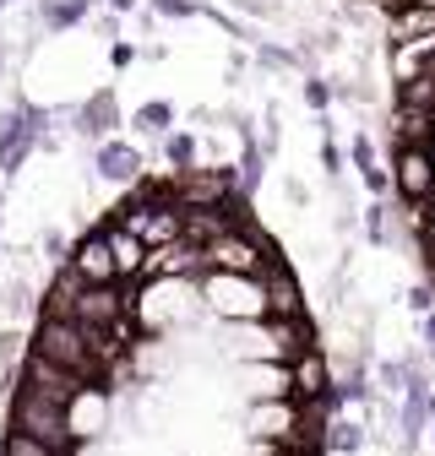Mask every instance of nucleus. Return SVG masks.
Wrapping results in <instances>:
<instances>
[{
  "label": "nucleus",
  "instance_id": "nucleus-1",
  "mask_svg": "<svg viewBox=\"0 0 435 456\" xmlns=\"http://www.w3.org/2000/svg\"><path fill=\"white\" fill-rule=\"evenodd\" d=\"M33 354L61 364L66 375L87 380V386H103L109 364H115V337H98V331H82L77 321H61V315H38L33 326Z\"/></svg>",
  "mask_w": 435,
  "mask_h": 456
},
{
  "label": "nucleus",
  "instance_id": "nucleus-2",
  "mask_svg": "<svg viewBox=\"0 0 435 456\" xmlns=\"http://www.w3.org/2000/svg\"><path fill=\"white\" fill-rule=\"evenodd\" d=\"M201 256H207V272H229V277H256L261 282L267 272H278V250H272L267 234L250 223H234L229 234L201 245Z\"/></svg>",
  "mask_w": 435,
  "mask_h": 456
},
{
  "label": "nucleus",
  "instance_id": "nucleus-3",
  "mask_svg": "<svg viewBox=\"0 0 435 456\" xmlns=\"http://www.w3.org/2000/svg\"><path fill=\"white\" fill-rule=\"evenodd\" d=\"M12 429L38 440V445H49L54 456H71V445H77L71 424H66V408L54 403V396H44V391H28V386L12 391Z\"/></svg>",
  "mask_w": 435,
  "mask_h": 456
},
{
  "label": "nucleus",
  "instance_id": "nucleus-4",
  "mask_svg": "<svg viewBox=\"0 0 435 456\" xmlns=\"http://www.w3.org/2000/svg\"><path fill=\"white\" fill-rule=\"evenodd\" d=\"M196 299L201 310H212L218 321L229 326H250V321H267V294L256 277H229V272H212L196 282Z\"/></svg>",
  "mask_w": 435,
  "mask_h": 456
},
{
  "label": "nucleus",
  "instance_id": "nucleus-5",
  "mask_svg": "<svg viewBox=\"0 0 435 456\" xmlns=\"http://www.w3.org/2000/svg\"><path fill=\"white\" fill-rule=\"evenodd\" d=\"M131 305H136V294L126 289V282H103V289H77V299H71V321H77L82 331H98V337H126Z\"/></svg>",
  "mask_w": 435,
  "mask_h": 456
},
{
  "label": "nucleus",
  "instance_id": "nucleus-6",
  "mask_svg": "<svg viewBox=\"0 0 435 456\" xmlns=\"http://www.w3.org/2000/svg\"><path fill=\"white\" fill-rule=\"evenodd\" d=\"M38 136H44V109L17 98L6 114H0V175L17 180L22 175V163L38 152Z\"/></svg>",
  "mask_w": 435,
  "mask_h": 456
},
{
  "label": "nucleus",
  "instance_id": "nucleus-7",
  "mask_svg": "<svg viewBox=\"0 0 435 456\" xmlns=\"http://www.w3.org/2000/svg\"><path fill=\"white\" fill-rule=\"evenodd\" d=\"M169 196H175L185 212H224V207H240V201H234V175H229V168H201V163L169 180Z\"/></svg>",
  "mask_w": 435,
  "mask_h": 456
},
{
  "label": "nucleus",
  "instance_id": "nucleus-8",
  "mask_svg": "<svg viewBox=\"0 0 435 456\" xmlns=\"http://www.w3.org/2000/svg\"><path fill=\"white\" fill-rule=\"evenodd\" d=\"M82 289H103V282H120L115 277V256H109V228H87V234L71 245V266H66Z\"/></svg>",
  "mask_w": 435,
  "mask_h": 456
},
{
  "label": "nucleus",
  "instance_id": "nucleus-9",
  "mask_svg": "<svg viewBox=\"0 0 435 456\" xmlns=\"http://www.w3.org/2000/svg\"><path fill=\"white\" fill-rule=\"evenodd\" d=\"M71 131L82 136V142H109L120 131V103H115V87H93L77 109H71Z\"/></svg>",
  "mask_w": 435,
  "mask_h": 456
},
{
  "label": "nucleus",
  "instance_id": "nucleus-10",
  "mask_svg": "<svg viewBox=\"0 0 435 456\" xmlns=\"http://www.w3.org/2000/svg\"><path fill=\"white\" fill-rule=\"evenodd\" d=\"M142 168H147V158H142L136 142L109 136V142L93 147V180H103V185H136V180H142Z\"/></svg>",
  "mask_w": 435,
  "mask_h": 456
},
{
  "label": "nucleus",
  "instance_id": "nucleus-11",
  "mask_svg": "<svg viewBox=\"0 0 435 456\" xmlns=\"http://www.w3.org/2000/svg\"><path fill=\"white\" fill-rule=\"evenodd\" d=\"M17 386H28V391H44V396H54V403H61V408H71L77 396L87 391V380L66 375L61 364H49V359H38V354H28V364H22Z\"/></svg>",
  "mask_w": 435,
  "mask_h": 456
},
{
  "label": "nucleus",
  "instance_id": "nucleus-12",
  "mask_svg": "<svg viewBox=\"0 0 435 456\" xmlns=\"http://www.w3.org/2000/svg\"><path fill=\"white\" fill-rule=\"evenodd\" d=\"M332 391V359H326L321 348H310V354H300L294 364H289V403H321V396Z\"/></svg>",
  "mask_w": 435,
  "mask_h": 456
},
{
  "label": "nucleus",
  "instance_id": "nucleus-13",
  "mask_svg": "<svg viewBox=\"0 0 435 456\" xmlns=\"http://www.w3.org/2000/svg\"><path fill=\"white\" fill-rule=\"evenodd\" d=\"M294 429H300V403H283V396H278V403H250V413H245V435L250 440H294Z\"/></svg>",
  "mask_w": 435,
  "mask_h": 456
},
{
  "label": "nucleus",
  "instance_id": "nucleus-14",
  "mask_svg": "<svg viewBox=\"0 0 435 456\" xmlns=\"http://www.w3.org/2000/svg\"><path fill=\"white\" fill-rule=\"evenodd\" d=\"M267 331H272V359H278V364H294L300 354H310V348H316V321H310V315L267 321Z\"/></svg>",
  "mask_w": 435,
  "mask_h": 456
},
{
  "label": "nucleus",
  "instance_id": "nucleus-15",
  "mask_svg": "<svg viewBox=\"0 0 435 456\" xmlns=\"http://www.w3.org/2000/svg\"><path fill=\"white\" fill-rule=\"evenodd\" d=\"M392 147H430L435 152V109H408V103H392Z\"/></svg>",
  "mask_w": 435,
  "mask_h": 456
},
{
  "label": "nucleus",
  "instance_id": "nucleus-16",
  "mask_svg": "<svg viewBox=\"0 0 435 456\" xmlns=\"http://www.w3.org/2000/svg\"><path fill=\"white\" fill-rule=\"evenodd\" d=\"M261 294H267V321H289V315H305V294H300V277L289 266L267 272L261 277Z\"/></svg>",
  "mask_w": 435,
  "mask_h": 456
},
{
  "label": "nucleus",
  "instance_id": "nucleus-17",
  "mask_svg": "<svg viewBox=\"0 0 435 456\" xmlns=\"http://www.w3.org/2000/svg\"><path fill=\"white\" fill-rule=\"evenodd\" d=\"M98 228H109V223L98 217ZM109 256H115V277L126 282V289L147 272V245H142L136 234H120V228H109Z\"/></svg>",
  "mask_w": 435,
  "mask_h": 456
},
{
  "label": "nucleus",
  "instance_id": "nucleus-18",
  "mask_svg": "<svg viewBox=\"0 0 435 456\" xmlns=\"http://www.w3.org/2000/svg\"><path fill=\"white\" fill-rule=\"evenodd\" d=\"M240 391H245V403H278V396L289 391V364H250V370H240Z\"/></svg>",
  "mask_w": 435,
  "mask_h": 456
},
{
  "label": "nucleus",
  "instance_id": "nucleus-19",
  "mask_svg": "<svg viewBox=\"0 0 435 456\" xmlns=\"http://www.w3.org/2000/svg\"><path fill=\"white\" fill-rule=\"evenodd\" d=\"M424 424H430V391H403L398 403V445H419L424 440Z\"/></svg>",
  "mask_w": 435,
  "mask_h": 456
},
{
  "label": "nucleus",
  "instance_id": "nucleus-20",
  "mask_svg": "<svg viewBox=\"0 0 435 456\" xmlns=\"http://www.w3.org/2000/svg\"><path fill=\"white\" fill-rule=\"evenodd\" d=\"M387 22H392V44H419V38L435 33L430 6H398V12H387Z\"/></svg>",
  "mask_w": 435,
  "mask_h": 456
},
{
  "label": "nucleus",
  "instance_id": "nucleus-21",
  "mask_svg": "<svg viewBox=\"0 0 435 456\" xmlns=\"http://www.w3.org/2000/svg\"><path fill=\"white\" fill-rule=\"evenodd\" d=\"M93 17V0H38V22L49 33H66V28H82Z\"/></svg>",
  "mask_w": 435,
  "mask_h": 456
},
{
  "label": "nucleus",
  "instance_id": "nucleus-22",
  "mask_svg": "<svg viewBox=\"0 0 435 456\" xmlns=\"http://www.w3.org/2000/svg\"><path fill=\"white\" fill-rule=\"evenodd\" d=\"M131 131H136V136H152V142H163V136L175 131V103H169V98H147V103L131 114Z\"/></svg>",
  "mask_w": 435,
  "mask_h": 456
},
{
  "label": "nucleus",
  "instance_id": "nucleus-23",
  "mask_svg": "<svg viewBox=\"0 0 435 456\" xmlns=\"http://www.w3.org/2000/svg\"><path fill=\"white\" fill-rule=\"evenodd\" d=\"M163 147V158H169V168H175V175H185V168H196V158H201V136L196 131H169V136H163L158 142Z\"/></svg>",
  "mask_w": 435,
  "mask_h": 456
},
{
  "label": "nucleus",
  "instance_id": "nucleus-24",
  "mask_svg": "<svg viewBox=\"0 0 435 456\" xmlns=\"http://www.w3.org/2000/svg\"><path fill=\"white\" fill-rule=\"evenodd\" d=\"M359 445H365V429L349 424V419H332V424H326V435H321V451H332V456H354Z\"/></svg>",
  "mask_w": 435,
  "mask_h": 456
},
{
  "label": "nucleus",
  "instance_id": "nucleus-25",
  "mask_svg": "<svg viewBox=\"0 0 435 456\" xmlns=\"http://www.w3.org/2000/svg\"><path fill=\"white\" fill-rule=\"evenodd\" d=\"M359 223H365V240L370 245H392V201H365Z\"/></svg>",
  "mask_w": 435,
  "mask_h": 456
},
{
  "label": "nucleus",
  "instance_id": "nucleus-26",
  "mask_svg": "<svg viewBox=\"0 0 435 456\" xmlns=\"http://www.w3.org/2000/svg\"><path fill=\"white\" fill-rule=\"evenodd\" d=\"M332 103H338V82L321 77V71H310L305 77V109L310 114H332Z\"/></svg>",
  "mask_w": 435,
  "mask_h": 456
},
{
  "label": "nucleus",
  "instance_id": "nucleus-27",
  "mask_svg": "<svg viewBox=\"0 0 435 456\" xmlns=\"http://www.w3.org/2000/svg\"><path fill=\"white\" fill-rule=\"evenodd\" d=\"M343 158H349L354 175H370V168L381 163V158H375V142H370L365 131H354V136H349V152H343Z\"/></svg>",
  "mask_w": 435,
  "mask_h": 456
},
{
  "label": "nucleus",
  "instance_id": "nucleus-28",
  "mask_svg": "<svg viewBox=\"0 0 435 456\" xmlns=\"http://www.w3.org/2000/svg\"><path fill=\"white\" fill-rule=\"evenodd\" d=\"M316 158H321V168H326V180H343L349 175V158H343V147H338V136H321V147H316Z\"/></svg>",
  "mask_w": 435,
  "mask_h": 456
},
{
  "label": "nucleus",
  "instance_id": "nucleus-29",
  "mask_svg": "<svg viewBox=\"0 0 435 456\" xmlns=\"http://www.w3.org/2000/svg\"><path fill=\"white\" fill-rule=\"evenodd\" d=\"M359 191L370 196V201H392V175H387V168H370V175H359Z\"/></svg>",
  "mask_w": 435,
  "mask_h": 456
},
{
  "label": "nucleus",
  "instance_id": "nucleus-30",
  "mask_svg": "<svg viewBox=\"0 0 435 456\" xmlns=\"http://www.w3.org/2000/svg\"><path fill=\"white\" fill-rule=\"evenodd\" d=\"M0 456H54V451L38 445V440H28V435H17V429H6V440H0Z\"/></svg>",
  "mask_w": 435,
  "mask_h": 456
},
{
  "label": "nucleus",
  "instance_id": "nucleus-31",
  "mask_svg": "<svg viewBox=\"0 0 435 456\" xmlns=\"http://www.w3.org/2000/svg\"><path fill=\"white\" fill-rule=\"evenodd\" d=\"M147 17H163V22H191L196 6H185V0H147Z\"/></svg>",
  "mask_w": 435,
  "mask_h": 456
},
{
  "label": "nucleus",
  "instance_id": "nucleus-32",
  "mask_svg": "<svg viewBox=\"0 0 435 456\" xmlns=\"http://www.w3.org/2000/svg\"><path fill=\"white\" fill-rule=\"evenodd\" d=\"M229 6H240V22H245V17H261V22H272V17L283 12L278 0H229Z\"/></svg>",
  "mask_w": 435,
  "mask_h": 456
},
{
  "label": "nucleus",
  "instance_id": "nucleus-33",
  "mask_svg": "<svg viewBox=\"0 0 435 456\" xmlns=\"http://www.w3.org/2000/svg\"><path fill=\"white\" fill-rule=\"evenodd\" d=\"M136 61H142L136 44H126V38H120V44H109V71H131Z\"/></svg>",
  "mask_w": 435,
  "mask_h": 456
},
{
  "label": "nucleus",
  "instance_id": "nucleus-34",
  "mask_svg": "<svg viewBox=\"0 0 435 456\" xmlns=\"http://www.w3.org/2000/svg\"><path fill=\"white\" fill-rule=\"evenodd\" d=\"M408 310H414V315H435V289H430V282L408 289Z\"/></svg>",
  "mask_w": 435,
  "mask_h": 456
},
{
  "label": "nucleus",
  "instance_id": "nucleus-35",
  "mask_svg": "<svg viewBox=\"0 0 435 456\" xmlns=\"http://www.w3.org/2000/svg\"><path fill=\"white\" fill-rule=\"evenodd\" d=\"M381 386L403 396V386H408V370H403V364H381Z\"/></svg>",
  "mask_w": 435,
  "mask_h": 456
},
{
  "label": "nucleus",
  "instance_id": "nucleus-36",
  "mask_svg": "<svg viewBox=\"0 0 435 456\" xmlns=\"http://www.w3.org/2000/svg\"><path fill=\"white\" fill-rule=\"evenodd\" d=\"M44 256L49 261H66V234H61V228H49V234H44Z\"/></svg>",
  "mask_w": 435,
  "mask_h": 456
},
{
  "label": "nucleus",
  "instance_id": "nucleus-37",
  "mask_svg": "<svg viewBox=\"0 0 435 456\" xmlns=\"http://www.w3.org/2000/svg\"><path fill=\"white\" fill-rule=\"evenodd\" d=\"M87 22H93L109 44H120V17H109V12H103V17H87Z\"/></svg>",
  "mask_w": 435,
  "mask_h": 456
},
{
  "label": "nucleus",
  "instance_id": "nucleus-38",
  "mask_svg": "<svg viewBox=\"0 0 435 456\" xmlns=\"http://www.w3.org/2000/svg\"><path fill=\"white\" fill-rule=\"evenodd\" d=\"M103 6H109V17H136V12H142L136 0H103Z\"/></svg>",
  "mask_w": 435,
  "mask_h": 456
},
{
  "label": "nucleus",
  "instance_id": "nucleus-39",
  "mask_svg": "<svg viewBox=\"0 0 435 456\" xmlns=\"http://www.w3.org/2000/svg\"><path fill=\"white\" fill-rule=\"evenodd\" d=\"M283 196H289V201H294V207H305V201H310V191H305V185H300V180H283Z\"/></svg>",
  "mask_w": 435,
  "mask_h": 456
},
{
  "label": "nucleus",
  "instance_id": "nucleus-40",
  "mask_svg": "<svg viewBox=\"0 0 435 456\" xmlns=\"http://www.w3.org/2000/svg\"><path fill=\"white\" fill-rule=\"evenodd\" d=\"M419 337H424V354H435V315H424V326H419Z\"/></svg>",
  "mask_w": 435,
  "mask_h": 456
},
{
  "label": "nucleus",
  "instance_id": "nucleus-41",
  "mask_svg": "<svg viewBox=\"0 0 435 456\" xmlns=\"http://www.w3.org/2000/svg\"><path fill=\"white\" fill-rule=\"evenodd\" d=\"M6 66H12V44L0 38V77H6Z\"/></svg>",
  "mask_w": 435,
  "mask_h": 456
},
{
  "label": "nucleus",
  "instance_id": "nucleus-42",
  "mask_svg": "<svg viewBox=\"0 0 435 456\" xmlns=\"http://www.w3.org/2000/svg\"><path fill=\"white\" fill-rule=\"evenodd\" d=\"M185 6H196V12H207V6H212V0H185Z\"/></svg>",
  "mask_w": 435,
  "mask_h": 456
},
{
  "label": "nucleus",
  "instance_id": "nucleus-43",
  "mask_svg": "<svg viewBox=\"0 0 435 456\" xmlns=\"http://www.w3.org/2000/svg\"><path fill=\"white\" fill-rule=\"evenodd\" d=\"M430 419H435V391H430Z\"/></svg>",
  "mask_w": 435,
  "mask_h": 456
},
{
  "label": "nucleus",
  "instance_id": "nucleus-44",
  "mask_svg": "<svg viewBox=\"0 0 435 456\" xmlns=\"http://www.w3.org/2000/svg\"><path fill=\"white\" fill-rule=\"evenodd\" d=\"M0 240H6V217H0Z\"/></svg>",
  "mask_w": 435,
  "mask_h": 456
},
{
  "label": "nucleus",
  "instance_id": "nucleus-45",
  "mask_svg": "<svg viewBox=\"0 0 435 456\" xmlns=\"http://www.w3.org/2000/svg\"><path fill=\"white\" fill-rule=\"evenodd\" d=\"M6 6H17V0H0V12H6Z\"/></svg>",
  "mask_w": 435,
  "mask_h": 456
},
{
  "label": "nucleus",
  "instance_id": "nucleus-46",
  "mask_svg": "<svg viewBox=\"0 0 435 456\" xmlns=\"http://www.w3.org/2000/svg\"><path fill=\"white\" fill-rule=\"evenodd\" d=\"M0 207H6V191H0Z\"/></svg>",
  "mask_w": 435,
  "mask_h": 456
}]
</instances>
